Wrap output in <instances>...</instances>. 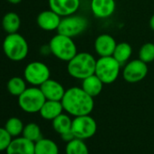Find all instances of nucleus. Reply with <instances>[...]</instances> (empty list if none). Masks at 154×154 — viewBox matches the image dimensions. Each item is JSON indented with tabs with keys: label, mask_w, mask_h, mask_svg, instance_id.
I'll return each mask as SVG.
<instances>
[{
	"label": "nucleus",
	"mask_w": 154,
	"mask_h": 154,
	"mask_svg": "<svg viewBox=\"0 0 154 154\" xmlns=\"http://www.w3.org/2000/svg\"><path fill=\"white\" fill-rule=\"evenodd\" d=\"M117 43L115 39L108 34L98 35L94 41V49L100 57L112 56L115 50Z\"/></svg>",
	"instance_id": "12"
},
{
	"label": "nucleus",
	"mask_w": 154,
	"mask_h": 154,
	"mask_svg": "<svg viewBox=\"0 0 154 154\" xmlns=\"http://www.w3.org/2000/svg\"><path fill=\"white\" fill-rule=\"evenodd\" d=\"M49 8L64 17L76 13L81 6L80 0H48Z\"/></svg>",
	"instance_id": "11"
},
{
	"label": "nucleus",
	"mask_w": 154,
	"mask_h": 154,
	"mask_svg": "<svg viewBox=\"0 0 154 154\" xmlns=\"http://www.w3.org/2000/svg\"><path fill=\"white\" fill-rule=\"evenodd\" d=\"M7 87H8V91L10 94L18 97L27 88L26 81L25 80V78H22V77L15 76L8 80Z\"/></svg>",
	"instance_id": "23"
},
{
	"label": "nucleus",
	"mask_w": 154,
	"mask_h": 154,
	"mask_svg": "<svg viewBox=\"0 0 154 154\" xmlns=\"http://www.w3.org/2000/svg\"><path fill=\"white\" fill-rule=\"evenodd\" d=\"M121 63L112 55L100 57L96 61L95 74L104 85L114 83L121 72Z\"/></svg>",
	"instance_id": "5"
},
{
	"label": "nucleus",
	"mask_w": 154,
	"mask_h": 154,
	"mask_svg": "<svg viewBox=\"0 0 154 154\" xmlns=\"http://www.w3.org/2000/svg\"><path fill=\"white\" fill-rule=\"evenodd\" d=\"M1 25L7 34L17 33L21 26V19L17 13L8 12L3 17Z\"/></svg>",
	"instance_id": "19"
},
{
	"label": "nucleus",
	"mask_w": 154,
	"mask_h": 154,
	"mask_svg": "<svg viewBox=\"0 0 154 154\" xmlns=\"http://www.w3.org/2000/svg\"><path fill=\"white\" fill-rule=\"evenodd\" d=\"M72 120L70 118L69 115L61 113L59 116L52 121V125L54 130L61 135L72 131Z\"/></svg>",
	"instance_id": "22"
},
{
	"label": "nucleus",
	"mask_w": 154,
	"mask_h": 154,
	"mask_svg": "<svg viewBox=\"0 0 154 154\" xmlns=\"http://www.w3.org/2000/svg\"><path fill=\"white\" fill-rule=\"evenodd\" d=\"M22 134H23V137L26 138L27 140H29L33 142H36L43 138L42 131H41L39 125L35 122H30V123L26 124L24 127Z\"/></svg>",
	"instance_id": "26"
},
{
	"label": "nucleus",
	"mask_w": 154,
	"mask_h": 154,
	"mask_svg": "<svg viewBox=\"0 0 154 154\" xmlns=\"http://www.w3.org/2000/svg\"><path fill=\"white\" fill-rule=\"evenodd\" d=\"M65 154H89V149L84 140L74 138L71 141L67 142Z\"/></svg>",
	"instance_id": "24"
},
{
	"label": "nucleus",
	"mask_w": 154,
	"mask_h": 154,
	"mask_svg": "<svg viewBox=\"0 0 154 154\" xmlns=\"http://www.w3.org/2000/svg\"><path fill=\"white\" fill-rule=\"evenodd\" d=\"M61 102L63 110L73 117L90 114L94 107V97L77 86L67 89Z\"/></svg>",
	"instance_id": "1"
},
{
	"label": "nucleus",
	"mask_w": 154,
	"mask_h": 154,
	"mask_svg": "<svg viewBox=\"0 0 154 154\" xmlns=\"http://www.w3.org/2000/svg\"><path fill=\"white\" fill-rule=\"evenodd\" d=\"M147 73V63L140 59H134L128 62L122 71L123 79L129 84H136L142 81Z\"/></svg>",
	"instance_id": "10"
},
{
	"label": "nucleus",
	"mask_w": 154,
	"mask_h": 154,
	"mask_svg": "<svg viewBox=\"0 0 154 154\" xmlns=\"http://www.w3.org/2000/svg\"><path fill=\"white\" fill-rule=\"evenodd\" d=\"M62 17H60L54 11L49 9L39 13L36 17L37 26L44 31H54L57 30Z\"/></svg>",
	"instance_id": "14"
},
{
	"label": "nucleus",
	"mask_w": 154,
	"mask_h": 154,
	"mask_svg": "<svg viewBox=\"0 0 154 154\" xmlns=\"http://www.w3.org/2000/svg\"><path fill=\"white\" fill-rule=\"evenodd\" d=\"M3 52L6 56L14 62L23 61L28 54L29 46L26 38L18 34H8L3 41Z\"/></svg>",
	"instance_id": "3"
},
{
	"label": "nucleus",
	"mask_w": 154,
	"mask_h": 154,
	"mask_svg": "<svg viewBox=\"0 0 154 154\" xmlns=\"http://www.w3.org/2000/svg\"><path fill=\"white\" fill-rule=\"evenodd\" d=\"M35 154H59V148L54 140L42 138L35 142Z\"/></svg>",
	"instance_id": "20"
},
{
	"label": "nucleus",
	"mask_w": 154,
	"mask_h": 154,
	"mask_svg": "<svg viewBox=\"0 0 154 154\" xmlns=\"http://www.w3.org/2000/svg\"><path fill=\"white\" fill-rule=\"evenodd\" d=\"M11 140H12L11 135L7 131L5 128L0 127V151L7 150Z\"/></svg>",
	"instance_id": "28"
},
{
	"label": "nucleus",
	"mask_w": 154,
	"mask_h": 154,
	"mask_svg": "<svg viewBox=\"0 0 154 154\" xmlns=\"http://www.w3.org/2000/svg\"><path fill=\"white\" fill-rule=\"evenodd\" d=\"M46 101L40 87L32 86L18 96L19 107L27 113L39 112L43 104Z\"/></svg>",
	"instance_id": "6"
},
{
	"label": "nucleus",
	"mask_w": 154,
	"mask_h": 154,
	"mask_svg": "<svg viewBox=\"0 0 154 154\" xmlns=\"http://www.w3.org/2000/svg\"><path fill=\"white\" fill-rule=\"evenodd\" d=\"M103 85L104 84L101 81V79L95 73L82 80V88L85 92H86L89 95H91L94 98L98 96L102 93Z\"/></svg>",
	"instance_id": "18"
},
{
	"label": "nucleus",
	"mask_w": 154,
	"mask_h": 154,
	"mask_svg": "<svg viewBox=\"0 0 154 154\" xmlns=\"http://www.w3.org/2000/svg\"><path fill=\"white\" fill-rule=\"evenodd\" d=\"M7 1L8 3H10V4H12V5H17V4L22 2V0H7Z\"/></svg>",
	"instance_id": "31"
},
{
	"label": "nucleus",
	"mask_w": 154,
	"mask_h": 154,
	"mask_svg": "<svg viewBox=\"0 0 154 154\" xmlns=\"http://www.w3.org/2000/svg\"><path fill=\"white\" fill-rule=\"evenodd\" d=\"M24 78L31 85L40 87L50 79V69L43 62H31L24 70Z\"/></svg>",
	"instance_id": "8"
},
{
	"label": "nucleus",
	"mask_w": 154,
	"mask_h": 154,
	"mask_svg": "<svg viewBox=\"0 0 154 154\" xmlns=\"http://www.w3.org/2000/svg\"><path fill=\"white\" fill-rule=\"evenodd\" d=\"M139 59L149 63L154 61V44L145 43L139 51Z\"/></svg>",
	"instance_id": "27"
},
{
	"label": "nucleus",
	"mask_w": 154,
	"mask_h": 154,
	"mask_svg": "<svg viewBox=\"0 0 154 154\" xmlns=\"http://www.w3.org/2000/svg\"><path fill=\"white\" fill-rule=\"evenodd\" d=\"M96 121L90 116V114L73 118L72 122V132L75 138L81 140L90 139L96 133Z\"/></svg>",
	"instance_id": "9"
},
{
	"label": "nucleus",
	"mask_w": 154,
	"mask_h": 154,
	"mask_svg": "<svg viewBox=\"0 0 154 154\" xmlns=\"http://www.w3.org/2000/svg\"><path fill=\"white\" fill-rule=\"evenodd\" d=\"M61 138H62V140H63V141L69 142V141H71L72 140H73L75 137H74L73 133H72V131H71L65 132V133H63V134H61Z\"/></svg>",
	"instance_id": "29"
},
{
	"label": "nucleus",
	"mask_w": 154,
	"mask_h": 154,
	"mask_svg": "<svg viewBox=\"0 0 154 154\" xmlns=\"http://www.w3.org/2000/svg\"><path fill=\"white\" fill-rule=\"evenodd\" d=\"M40 89L44 94L45 99L52 101H62L66 91L59 82L51 78L45 81L40 86Z\"/></svg>",
	"instance_id": "15"
},
{
	"label": "nucleus",
	"mask_w": 154,
	"mask_h": 154,
	"mask_svg": "<svg viewBox=\"0 0 154 154\" xmlns=\"http://www.w3.org/2000/svg\"><path fill=\"white\" fill-rule=\"evenodd\" d=\"M149 27L152 31H154V14L151 16V17L149 19Z\"/></svg>",
	"instance_id": "30"
},
{
	"label": "nucleus",
	"mask_w": 154,
	"mask_h": 154,
	"mask_svg": "<svg viewBox=\"0 0 154 154\" xmlns=\"http://www.w3.org/2000/svg\"><path fill=\"white\" fill-rule=\"evenodd\" d=\"M49 51L57 59L69 62L77 53V47L72 37L58 34L52 37L49 42Z\"/></svg>",
	"instance_id": "4"
},
{
	"label": "nucleus",
	"mask_w": 154,
	"mask_h": 154,
	"mask_svg": "<svg viewBox=\"0 0 154 154\" xmlns=\"http://www.w3.org/2000/svg\"><path fill=\"white\" fill-rule=\"evenodd\" d=\"M116 8L115 0H91V10L93 15L101 19L112 16Z\"/></svg>",
	"instance_id": "13"
},
{
	"label": "nucleus",
	"mask_w": 154,
	"mask_h": 154,
	"mask_svg": "<svg viewBox=\"0 0 154 154\" xmlns=\"http://www.w3.org/2000/svg\"><path fill=\"white\" fill-rule=\"evenodd\" d=\"M24 127H25V125L19 118L11 117L7 121L4 128L11 135L12 138L13 137L16 138V137H18L20 134H22Z\"/></svg>",
	"instance_id": "25"
},
{
	"label": "nucleus",
	"mask_w": 154,
	"mask_h": 154,
	"mask_svg": "<svg viewBox=\"0 0 154 154\" xmlns=\"http://www.w3.org/2000/svg\"><path fill=\"white\" fill-rule=\"evenodd\" d=\"M96 59L87 52L77 53L67 62V72L72 78L84 80L86 77L95 73Z\"/></svg>",
	"instance_id": "2"
},
{
	"label": "nucleus",
	"mask_w": 154,
	"mask_h": 154,
	"mask_svg": "<svg viewBox=\"0 0 154 154\" xmlns=\"http://www.w3.org/2000/svg\"><path fill=\"white\" fill-rule=\"evenodd\" d=\"M89 26V21L86 17L80 15H71L61 19L57 28V33L72 37L83 34Z\"/></svg>",
	"instance_id": "7"
},
{
	"label": "nucleus",
	"mask_w": 154,
	"mask_h": 154,
	"mask_svg": "<svg viewBox=\"0 0 154 154\" xmlns=\"http://www.w3.org/2000/svg\"><path fill=\"white\" fill-rule=\"evenodd\" d=\"M63 106L61 101H52L46 100L43 104L39 113L41 117L45 120L53 121L61 113H63Z\"/></svg>",
	"instance_id": "17"
},
{
	"label": "nucleus",
	"mask_w": 154,
	"mask_h": 154,
	"mask_svg": "<svg viewBox=\"0 0 154 154\" xmlns=\"http://www.w3.org/2000/svg\"><path fill=\"white\" fill-rule=\"evenodd\" d=\"M132 54V47L129 43L122 42L117 44L112 56L121 63H127Z\"/></svg>",
	"instance_id": "21"
},
{
	"label": "nucleus",
	"mask_w": 154,
	"mask_h": 154,
	"mask_svg": "<svg viewBox=\"0 0 154 154\" xmlns=\"http://www.w3.org/2000/svg\"><path fill=\"white\" fill-rule=\"evenodd\" d=\"M7 154H35V142L25 137L12 139L7 149Z\"/></svg>",
	"instance_id": "16"
}]
</instances>
